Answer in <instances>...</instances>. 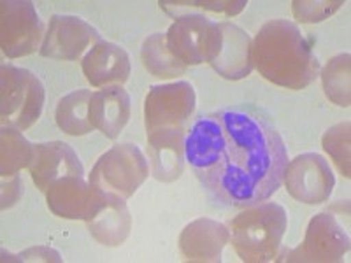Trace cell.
I'll use <instances>...</instances> for the list:
<instances>
[{
  "label": "cell",
  "instance_id": "26",
  "mask_svg": "<svg viewBox=\"0 0 351 263\" xmlns=\"http://www.w3.org/2000/svg\"><path fill=\"white\" fill-rule=\"evenodd\" d=\"M343 4V0H332V2L330 0H318V2L293 0L291 11L300 23H318V21H324L325 18L332 16Z\"/></svg>",
  "mask_w": 351,
  "mask_h": 263
},
{
  "label": "cell",
  "instance_id": "8",
  "mask_svg": "<svg viewBox=\"0 0 351 263\" xmlns=\"http://www.w3.org/2000/svg\"><path fill=\"white\" fill-rule=\"evenodd\" d=\"M46 32L30 0L0 2V46L8 58H21L40 49Z\"/></svg>",
  "mask_w": 351,
  "mask_h": 263
},
{
  "label": "cell",
  "instance_id": "19",
  "mask_svg": "<svg viewBox=\"0 0 351 263\" xmlns=\"http://www.w3.org/2000/svg\"><path fill=\"white\" fill-rule=\"evenodd\" d=\"M88 223V230L97 242L116 247L127 240L132 228V216L127 200H108L104 208L97 212Z\"/></svg>",
  "mask_w": 351,
  "mask_h": 263
},
{
  "label": "cell",
  "instance_id": "10",
  "mask_svg": "<svg viewBox=\"0 0 351 263\" xmlns=\"http://www.w3.org/2000/svg\"><path fill=\"white\" fill-rule=\"evenodd\" d=\"M283 183L291 199L306 205H316L330 199L335 175L324 156L318 153H302L288 162Z\"/></svg>",
  "mask_w": 351,
  "mask_h": 263
},
{
  "label": "cell",
  "instance_id": "1",
  "mask_svg": "<svg viewBox=\"0 0 351 263\" xmlns=\"http://www.w3.org/2000/svg\"><path fill=\"white\" fill-rule=\"evenodd\" d=\"M184 155L204 192L225 208L244 209L271 199L288 165L278 128L247 104L200 114L186 130Z\"/></svg>",
  "mask_w": 351,
  "mask_h": 263
},
{
  "label": "cell",
  "instance_id": "21",
  "mask_svg": "<svg viewBox=\"0 0 351 263\" xmlns=\"http://www.w3.org/2000/svg\"><path fill=\"white\" fill-rule=\"evenodd\" d=\"M141 60H143L144 68L152 76L160 77V79H172V77L183 76L188 71L186 65L181 64L178 58L171 53L165 40V34L156 32L146 37L141 46Z\"/></svg>",
  "mask_w": 351,
  "mask_h": 263
},
{
  "label": "cell",
  "instance_id": "23",
  "mask_svg": "<svg viewBox=\"0 0 351 263\" xmlns=\"http://www.w3.org/2000/svg\"><path fill=\"white\" fill-rule=\"evenodd\" d=\"M351 56L350 53L332 56L322 68L324 92L332 104L350 108L351 104Z\"/></svg>",
  "mask_w": 351,
  "mask_h": 263
},
{
  "label": "cell",
  "instance_id": "25",
  "mask_svg": "<svg viewBox=\"0 0 351 263\" xmlns=\"http://www.w3.org/2000/svg\"><path fill=\"white\" fill-rule=\"evenodd\" d=\"M350 121H343V123H337L334 127L328 128L324 134V139H322V146H324L325 153L332 158V162L335 164V167L339 168L341 174L350 179L351 168H350Z\"/></svg>",
  "mask_w": 351,
  "mask_h": 263
},
{
  "label": "cell",
  "instance_id": "18",
  "mask_svg": "<svg viewBox=\"0 0 351 263\" xmlns=\"http://www.w3.org/2000/svg\"><path fill=\"white\" fill-rule=\"evenodd\" d=\"M130 120V95L123 86H106L93 92L90 121L108 139H118Z\"/></svg>",
  "mask_w": 351,
  "mask_h": 263
},
{
  "label": "cell",
  "instance_id": "7",
  "mask_svg": "<svg viewBox=\"0 0 351 263\" xmlns=\"http://www.w3.org/2000/svg\"><path fill=\"white\" fill-rule=\"evenodd\" d=\"M350 251V236L344 225L328 209L313 216L307 225L306 237L302 244L291 251L278 255L276 260L281 262H311V263H334L341 262L343 256Z\"/></svg>",
  "mask_w": 351,
  "mask_h": 263
},
{
  "label": "cell",
  "instance_id": "3",
  "mask_svg": "<svg viewBox=\"0 0 351 263\" xmlns=\"http://www.w3.org/2000/svg\"><path fill=\"white\" fill-rule=\"evenodd\" d=\"M287 227L288 216L283 205L265 200L244 208L228 223L230 242L243 262H274Z\"/></svg>",
  "mask_w": 351,
  "mask_h": 263
},
{
  "label": "cell",
  "instance_id": "5",
  "mask_svg": "<svg viewBox=\"0 0 351 263\" xmlns=\"http://www.w3.org/2000/svg\"><path fill=\"white\" fill-rule=\"evenodd\" d=\"M44 86L27 68L11 64L0 67V120L4 127L28 130L43 114Z\"/></svg>",
  "mask_w": 351,
  "mask_h": 263
},
{
  "label": "cell",
  "instance_id": "11",
  "mask_svg": "<svg viewBox=\"0 0 351 263\" xmlns=\"http://www.w3.org/2000/svg\"><path fill=\"white\" fill-rule=\"evenodd\" d=\"M99 40H102L99 30L83 18L71 16V14H53L39 53L44 58H51V60H83V56Z\"/></svg>",
  "mask_w": 351,
  "mask_h": 263
},
{
  "label": "cell",
  "instance_id": "13",
  "mask_svg": "<svg viewBox=\"0 0 351 263\" xmlns=\"http://www.w3.org/2000/svg\"><path fill=\"white\" fill-rule=\"evenodd\" d=\"M27 168L36 186L43 193L48 192L53 183L65 175L84 177V168L77 153L62 140L34 144L32 160Z\"/></svg>",
  "mask_w": 351,
  "mask_h": 263
},
{
  "label": "cell",
  "instance_id": "4",
  "mask_svg": "<svg viewBox=\"0 0 351 263\" xmlns=\"http://www.w3.org/2000/svg\"><path fill=\"white\" fill-rule=\"evenodd\" d=\"M149 165L136 144H116L97 160L88 183L108 200H128L148 179Z\"/></svg>",
  "mask_w": 351,
  "mask_h": 263
},
{
  "label": "cell",
  "instance_id": "2",
  "mask_svg": "<svg viewBox=\"0 0 351 263\" xmlns=\"http://www.w3.org/2000/svg\"><path fill=\"white\" fill-rule=\"evenodd\" d=\"M253 67L271 83L302 90L318 77L319 60L295 23L271 20L253 39Z\"/></svg>",
  "mask_w": 351,
  "mask_h": 263
},
{
  "label": "cell",
  "instance_id": "15",
  "mask_svg": "<svg viewBox=\"0 0 351 263\" xmlns=\"http://www.w3.org/2000/svg\"><path fill=\"white\" fill-rule=\"evenodd\" d=\"M218 56L211 62V67L218 76L228 81H239L247 77L253 71V40L243 28L230 21H219Z\"/></svg>",
  "mask_w": 351,
  "mask_h": 263
},
{
  "label": "cell",
  "instance_id": "14",
  "mask_svg": "<svg viewBox=\"0 0 351 263\" xmlns=\"http://www.w3.org/2000/svg\"><path fill=\"white\" fill-rule=\"evenodd\" d=\"M81 68L93 88L123 86L130 76V56L118 44L99 40L83 56Z\"/></svg>",
  "mask_w": 351,
  "mask_h": 263
},
{
  "label": "cell",
  "instance_id": "20",
  "mask_svg": "<svg viewBox=\"0 0 351 263\" xmlns=\"http://www.w3.org/2000/svg\"><path fill=\"white\" fill-rule=\"evenodd\" d=\"M93 93L90 90H76L62 97L56 104V127L67 136L81 137L95 130L90 121V100Z\"/></svg>",
  "mask_w": 351,
  "mask_h": 263
},
{
  "label": "cell",
  "instance_id": "24",
  "mask_svg": "<svg viewBox=\"0 0 351 263\" xmlns=\"http://www.w3.org/2000/svg\"><path fill=\"white\" fill-rule=\"evenodd\" d=\"M34 144L28 142L21 130L2 127L0 130V174L2 177L18 175L21 168H27L32 160Z\"/></svg>",
  "mask_w": 351,
  "mask_h": 263
},
{
  "label": "cell",
  "instance_id": "28",
  "mask_svg": "<svg viewBox=\"0 0 351 263\" xmlns=\"http://www.w3.org/2000/svg\"><path fill=\"white\" fill-rule=\"evenodd\" d=\"M18 260H21V262H62L58 253L43 246L27 249V251H23L18 256Z\"/></svg>",
  "mask_w": 351,
  "mask_h": 263
},
{
  "label": "cell",
  "instance_id": "9",
  "mask_svg": "<svg viewBox=\"0 0 351 263\" xmlns=\"http://www.w3.org/2000/svg\"><path fill=\"white\" fill-rule=\"evenodd\" d=\"M195 90L188 81L153 84L144 100L146 134L158 128H184L195 111Z\"/></svg>",
  "mask_w": 351,
  "mask_h": 263
},
{
  "label": "cell",
  "instance_id": "6",
  "mask_svg": "<svg viewBox=\"0 0 351 263\" xmlns=\"http://www.w3.org/2000/svg\"><path fill=\"white\" fill-rule=\"evenodd\" d=\"M172 55L186 67L209 64L218 56L221 32L218 21L199 14H183L165 32Z\"/></svg>",
  "mask_w": 351,
  "mask_h": 263
},
{
  "label": "cell",
  "instance_id": "22",
  "mask_svg": "<svg viewBox=\"0 0 351 263\" xmlns=\"http://www.w3.org/2000/svg\"><path fill=\"white\" fill-rule=\"evenodd\" d=\"M158 5L172 20L183 14H199L206 18L211 14V16L232 18L243 12L247 2L246 0H178V2L160 0Z\"/></svg>",
  "mask_w": 351,
  "mask_h": 263
},
{
  "label": "cell",
  "instance_id": "12",
  "mask_svg": "<svg viewBox=\"0 0 351 263\" xmlns=\"http://www.w3.org/2000/svg\"><path fill=\"white\" fill-rule=\"evenodd\" d=\"M46 202L55 216L90 221L108 203V199L81 175H65L48 188Z\"/></svg>",
  "mask_w": 351,
  "mask_h": 263
},
{
  "label": "cell",
  "instance_id": "27",
  "mask_svg": "<svg viewBox=\"0 0 351 263\" xmlns=\"http://www.w3.org/2000/svg\"><path fill=\"white\" fill-rule=\"evenodd\" d=\"M21 197H23V181L20 175L2 177V203H0L2 211L12 208Z\"/></svg>",
  "mask_w": 351,
  "mask_h": 263
},
{
  "label": "cell",
  "instance_id": "16",
  "mask_svg": "<svg viewBox=\"0 0 351 263\" xmlns=\"http://www.w3.org/2000/svg\"><path fill=\"white\" fill-rule=\"evenodd\" d=\"M184 128H158L148 134V158L156 181L172 183L180 179L186 164Z\"/></svg>",
  "mask_w": 351,
  "mask_h": 263
},
{
  "label": "cell",
  "instance_id": "17",
  "mask_svg": "<svg viewBox=\"0 0 351 263\" xmlns=\"http://www.w3.org/2000/svg\"><path fill=\"white\" fill-rule=\"evenodd\" d=\"M230 242V230L215 219L199 218L184 227L180 236V251L186 262H221L223 247Z\"/></svg>",
  "mask_w": 351,
  "mask_h": 263
}]
</instances>
